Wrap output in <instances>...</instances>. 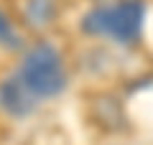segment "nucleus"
<instances>
[{"label": "nucleus", "instance_id": "7ed1b4c3", "mask_svg": "<svg viewBox=\"0 0 153 145\" xmlns=\"http://www.w3.org/2000/svg\"><path fill=\"white\" fill-rule=\"evenodd\" d=\"M38 102H41V99L23 84L16 71L0 81V109H3L8 117H13V120L31 117V115L36 112Z\"/></svg>", "mask_w": 153, "mask_h": 145}, {"label": "nucleus", "instance_id": "39448f33", "mask_svg": "<svg viewBox=\"0 0 153 145\" xmlns=\"http://www.w3.org/2000/svg\"><path fill=\"white\" fill-rule=\"evenodd\" d=\"M0 46L5 48V51H23V48H26L21 31L16 28V23H13L3 10H0Z\"/></svg>", "mask_w": 153, "mask_h": 145}, {"label": "nucleus", "instance_id": "f03ea898", "mask_svg": "<svg viewBox=\"0 0 153 145\" xmlns=\"http://www.w3.org/2000/svg\"><path fill=\"white\" fill-rule=\"evenodd\" d=\"M16 74L38 99H54L66 89L64 59L49 41H36L33 46L23 48Z\"/></svg>", "mask_w": 153, "mask_h": 145}, {"label": "nucleus", "instance_id": "20e7f679", "mask_svg": "<svg viewBox=\"0 0 153 145\" xmlns=\"http://www.w3.org/2000/svg\"><path fill=\"white\" fill-rule=\"evenodd\" d=\"M56 16H59V3L56 0H23V10H21L23 26L36 33L51 28Z\"/></svg>", "mask_w": 153, "mask_h": 145}, {"label": "nucleus", "instance_id": "f257e3e1", "mask_svg": "<svg viewBox=\"0 0 153 145\" xmlns=\"http://www.w3.org/2000/svg\"><path fill=\"white\" fill-rule=\"evenodd\" d=\"M146 3L143 0H110L92 5L79 21V31L92 38H107L120 46H135L143 36Z\"/></svg>", "mask_w": 153, "mask_h": 145}]
</instances>
